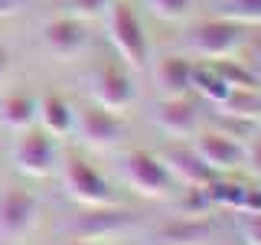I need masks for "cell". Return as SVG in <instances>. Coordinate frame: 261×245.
<instances>
[{"instance_id": "1", "label": "cell", "mask_w": 261, "mask_h": 245, "mask_svg": "<svg viewBox=\"0 0 261 245\" xmlns=\"http://www.w3.org/2000/svg\"><path fill=\"white\" fill-rule=\"evenodd\" d=\"M114 170H118L121 183H124L127 190H134L137 196H144V200L170 203V200H176V193H179L176 180L170 177L167 167H163L160 154L121 151L118 157H114Z\"/></svg>"}, {"instance_id": "2", "label": "cell", "mask_w": 261, "mask_h": 245, "mask_svg": "<svg viewBox=\"0 0 261 245\" xmlns=\"http://www.w3.org/2000/svg\"><path fill=\"white\" fill-rule=\"evenodd\" d=\"M245 43H248V30L235 20H225V16H209V20H199L186 30L183 36V53L193 56V59H228V56L242 53Z\"/></svg>"}, {"instance_id": "3", "label": "cell", "mask_w": 261, "mask_h": 245, "mask_svg": "<svg viewBox=\"0 0 261 245\" xmlns=\"http://www.w3.org/2000/svg\"><path fill=\"white\" fill-rule=\"evenodd\" d=\"M105 20H108V39L118 49L121 62L134 72H144L150 62V46H147V33L137 7L130 0H111L105 10Z\"/></svg>"}, {"instance_id": "4", "label": "cell", "mask_w": 261, "mask_h": 245, "mask_svg": "<svg viewBox=\"0 0 261 245\" xmlns=\"http://www.w3.org/2000/svg\"><path fill=\"white\" fill-rule=\"evenodd\" d=\"M134 226H141V216L137 212L124 209L121 203L114 206H82L75 216H65L59 223V235L62 239H111V235L130 232Z\"/></svg>"}, {"instance_id": "5", "label": "cell", "mask_w": 261, "mask_h": 245, "mask_svg": "<svg viewBox=\"0 0 261 245\" xmlns=\"http://www.w3.org/2000/svg\"><path fill=\"white\" fill-rule=\"evenodd\" d=\"M59 180L62 190L75 206H114L121 203L118 190L111 186L108 177H101L98 170L79 154H65L59 157Z\"/></svg>"}, {"instance_id": "6", "label": "cell", "mask_w": 261, "mask_h": 245, "mask_svg": "<svg viewBox=\"0 0 261 245\" xmlns=\"http://www.w3.org/2000/svg\"><path fill=\"white\" fill-rule=\"evenodd\" d=\"M59 144L53 134H46L39 125H30L23 131H16L13 144H10V163L13 170H20L23 177L33 180H46L59 170Z\"/></svg>"}, {"instance_id": "7", "label": "cell", "mask_w": 261, "mask_h": 245, "mask_svg": "<svg viewBox=\"0 0 261 245\" xmlns=\"http://www.w3.org/2000/svg\"><path fill=\"white\" fill-rule=\"evenodd\" d=\"M72 134L79 137L92 151H121L127 141V125L118 118V111H108L101 105L88 102L75 108V121H72Z\"/></svg>"}, {"instance_id": "8", "label": "cell", "mask_w": 261, "mask_h": 245, "mask_svg": "<svg viewBox=\"0 0 261 245\" xmlns=\"http://www.w3.org/2000/svg\"><path fill=\"white\" fill-rule=\"evenodd\" d=\"M43 216V203L36 193L20 190V186H4L0 190V245H16L36 229Z\"/></svg>"}, {"instance_id": "9", "label": "cell", "mask_w": 261, "mask_h": 245, "mask_svg": "<svg viewBox=\"0 0 261 245\" xmlns=\"http://www.w3.org/2000/svg\"><path fill=\"white\" fill-rule=\"evenodd\" d=\"M88 98L95 105L108 111H124L127 105H134L137 98V85H134V76L124 62L118 59H105L98 62L92 72H88Z\"/></svg>"}, {"instance_id": "10", "label": "cell", "mask_w": 261, "mask_h": 245, "mask_svg": "<svg viewBox=\"0 0 261 245\" xmlns=\"http://www.w3.org/2000/svg\"><path fill=\"white\" fill-rule=\"evenodd\" d=\"M212 235H216V223L209 219V212H199V209L167 216L144 229L147 245H206Z\"/></svg>"}, {"instance_id": "11", "label": "cell", "mask_w": 261, "mask_h": 245, "mask_svg": "<svg viewBox=\"0 0 261 245\" xmlns=\"http://www.w3.org/2000/svg\"><path fill=\"white\" fill-rule=\"evenodd\" d=\"M88 39H92L88 20H79L72 13L53 16V20H46L39 27V46H43V53H49L53 59H62V62H69V59L85 53Z\"/></svg>"}, {"instance_id": "12", "label": "cell", "mask_w": 261, "mask_h": 245, "mask_svg": "<svg viewBox=\"0 0 261 245\" xmlns=\"http://www.w3.org/2000/svg\"><path fill=\"white\" fill-rule=\"evenodd\" d=\"M190 147L212 174H235V170H242V141L232 137L222 128H206L202 125L190 137Z\"/></svg>"}, {"instance_id": "13", "label": "cell", "mask_w": 261, "mask_h": 245, "mask_svg": "<svg viewBox=\"0 0 261 245\" xmlns=\"http://www.w3.org/2000/svg\"><path fill=\"white\" fill-rule=\"evenodd\" d=\"M150 118H153V125H157L160 134L173 137V141H190L196 131L202 128V114H199V105L193 102V95L157 98Z\"/></svg>"}, {"instance_id": "14", "label": "cell", "mask_w": 261, "mask_h": 245, "mask_svg": "<svg viewBox=\"0 0 261 245\" xmlns=\"http://www.w3.org/2000/svg\"><path fill=\"white\" fill-rule=\"evenodd\" d=\"M153 92L160 98H179L193 95V56L186 53H167L153 62Z\"/></svg>"}, {"instance_id": "15", "label": "cell", "mask_w": 261, "mask_h": 245, "mask_svg": "<svg viewBox=\"0 0 261 245\" xmlns=\"http://www.w3.org/2000/svg\"><path fill=\"white\" fill-rule=\"evenodd\" d=\"M160 160H163V167L170 170V177L176 180L179 190H202V186L216 177L206 163L196 157L190 141H179L173 147H167V151H160Z\"/></svg>"}, {"instance_id": "16", "label": "cell", "mask_w": 261, "mask_h": 245, "mask_svg": "<svg viewBox=\"0 0 261 245\" xmlns=\"http://www.w3.org/2000/svg\"><path fill=\"white\" fill-rule=\"evenodd\" d=\"M72 121H75V105H69L59 92L36 95V125L53 137H72Z\"/></svg>"}, {"instance_id": "17", "label": "cell", "mask_w": 261, "mask_h": 245, "mask_svg": "<svg viewBox=\"0 0 261 245\" xmlns=\"http://www.w3.org/2000/svg\"><path fill=\"white\" fill-rule=\"evenodd\" d=\"M0 125L7 131H23L36 125V95L33 92H4L0 95Z\"/></svg>"}, {"instance_id": "18", "label": "cell", "mask_w": 261, "mask_h": 245, "mask_svg": "<svg viewBox=\"0 0 261 245\" xmlns=\"http://www.w3.org/2000/svg\"><path fill=\"white\" fill-rule=\"evenodd\" d=\"M216 118L235 121H261V88H228L219 105H212Z\"/></svg>"}, {"instance_id": "19", "label": "cell", "mask_w": 261, "mask_h": 245, "mask_svg": "<svg viewBox=\"0 0 261 245\" xmlns=\"http://www.w3.org/2000/svg\"><path fill=\"white\" fill-rule=\"evenodd\" d=\"M228 82L219 76V69H216V62H209V59H193V95H199L202 102H209V105H219L222 98L228 95Z\"/></svg>"}, {"instance_id": "20", "label": "cell", "mask_w": 261, "mask_h": 245, "mask_svg": "<svg viewBox=\"0 0 261 245\" xmlns=\"http://www.w3.org/2000/svg\"><path fill=\"white\" fill-rule=\"evenodd\" d=\"M216 69L232 88H261V76L245 59H232V56L228 59H216Z\"/></svg>"}, {"instance_id": "21", "label": "cell", "mask_w": 261, "mask_h": 245, "mask_svg": "<svg viewBox=\"0 0 261 245\" xmlns=\"http://www.w3.org/2000/svg\"><path fill=\"white\" fill-rule=\"evenodd\" d=\"M216 16L235 20L242 27L261 23V0H216Z\"/></svg>"}, {"instance_id": "22", "label": "cell", "mask_w": 261, "mask_h": 245, "mask_svg": "<svg viewBox=\"0 0 261 245\" xmlns=\"http://www.w3.org/2000/svg\"><path fill=\"white\" fill-rule=\"evenodd\" d=\"M141 4L163 23H179L196 10V0H141Z\"/></svg>"}, {"instance_id": "23", "label": "cell", "mask_w": 261, "mask_h": 245, "mask_svg": "<svg viewBox=\"0 0 261 245\" xmlns=\"http://www.w3.org/2000/svg\"><path fill=\"white\" fill-rule=\"evenodd\" d=\"M242 170L261 180V125L242 141Z\"/></svg>"}, {"instance_id": "24", "label": "cell", "mask_w": 261, "mask_h": 245, "mask_svg": "<svg viewBox=\"0 0 261 245\" xmlns=\"http://www.w3.org/2000/svg\"><path fill=\"white\" fill-rule=\"evenodd\" d=\"M111 0H65V13L79 16V20H95V16H105Z\"/></svg>"}, {"instance_id": "25", "label": "cell", "mask_w": 261, "mask_h": 245, "mask_svg": "<svg viewBox=\"0 0 261 245\" xmlns=\"http://www.w3.org/2000/svg\"><path fill=\"white\" fill-rule=\"evenodd\" d=\"M239 239L242 245H261V212H239Z\"/></svg>"}, {"instance_id": "26", "label": "cell", "mask_w": 261, "mask_h": 245, "mask_svg": "<svg viewBox=\"0 0 261 245\" xmlns=\"http://www.w3.org/2000/svg\"><path fill=\"white\" fill-rule=\"evenodd\" d=\"M242 212H261V186H251V183H248V193H245Z\"/></svg>"}, {"instance_id": "27", "label": "cell", "mask_w": 261, "mask_h": 245, "mask_svg": "<svg viewBox=\"0 0 261 245\" xmlns=\"http://www.w3.org/2000/svg\"><path fill=\"white\" fill-rule=\"evenodd\" d=\"M30 7V0H0V20H7V16H16L23 13Z\"/></svg>"}, {"instance_id": "28", "label": "cell", "mask_w": 261, "mask_h": 245, "mask_svg": "<svg viewBox=\"0 0 261 245\" xmlns=\"http://www.w3.org/2000/svg\"><path fill=\"white\" fill-rule=\"evenodd\" d=\"M10 76V53H7V46H0V82Z\"/></svg>"}, {"instance_id": "29", "label": "cell", "mask_w": 261, "mask_h": 245, "mask_svg": "<svg viewBox=\"0 0 261 245\" xmlns=\"http://www.w3.org/2000/svg\"><path fill=\"white\" fill-rule=\"evenodd\" d=\"M62 245H98L92 239H62Z\"/></svg>"}]
</instances>
